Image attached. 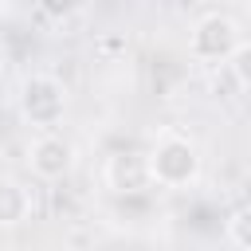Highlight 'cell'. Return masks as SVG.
<instances>
[{
  "mask_svg": "<svg viewBox=\"0 0 251 251\" xmlns=\"http://www.w3.org/2000/svg\"><path fill=\"white\" fill-rule=\"evenodd\" d=\"M227 235H231V243H251V208H239L227 220Z\"/></svg>",
  "mask_w": 251,
  "mask_h": 251,
  "instance_id": "9",
  "label": "cell"
},
{
  "mask_svg": "<svg viewBox=\"0 0 251 251\" xmlns=\"http://www.w3.org/2000/svg\"><path fill=\"white\" fill-rule=\"evenodd\" d=\"M231 251H251V243H231Z\"/></svg>",
  "mask_w": 251,
  "mask_h": 251,
  "instance_id": "10",
  "label": "cell"
},
{
  "mask_svg": "<svg viewBox=\"0 0 251 251\" xmlns=\"http://www.w3.org/2000/svg\"><path fill=\"white\" fill-rule=\"evenodd\" d=\"M227 71H231V78H235L243 90H251V39H243V43L231 51V59H227Z\"/></svg>",
  "mask_w": 251,
  "mask_h": 251,
  "instance_id": "8",
  "label": "cell"
},
{
  "mask_svg": "<svg viewBox=\"0 0 251 251\" xmlns=\"http://www.w3.org/2000/svg\"><path fill=\"white\" fill-rule=\"evenodd\" d=\"M31 216V188L16 176H0V227H20Z\"/></svg>",
  "mask_w": 251,
  "mask_h": 251,
  "instance_id": "6",
  "label": "cell"
},
{
  "mask_svg": "<svg viewBox=\"0 0 251 251\" xmlns=\"http://www.w3.org/2000/svg\"><path fill=\"white\" fill-rule=\"evenodd\" d=\"M0 16H4V0H0Z\"/></svg>",
  "mask_w": 251,
  "mask_h": 251,
  "instance_id": "11",
  "label": "cell"
},
{
  "mask_svg": "<svg viewBox=\"0 0 251 251\" xmlns=\"http://www.w3.org/2000/svg\"><path fill=\"white\" fill-rule=\"evenodd\" d=\"M67 86H63V78L59 75H51V71H31V75H24V82H20V90H16V106H20V118L35 129V133H43V129H55L59 122H63V114H67Z\"/></svg>",
  "mask_w": 251,
  "mask_h": 251,
  "instance_id": "2",
  "label": "cell"
},
{
  "mask_svg": "<svg viewBox=\"0 0 251 251\" xmlns=\"http://www.w3.org/2000/svg\"><path fill=\"white\" fill-rule=\"evenodd\" d=\"M145 165H149V180L157 188H188L200 180L204 157L200 145L180 133V129H161L153 137V145L145 149Z\"/></svg>",
  "mask_w": 251,
  "mask_h": 251,
  "instance_id": "1",
  "label": "cell"
},
{
  "mask_svg": "<svg viewBox=\"0 0 251 251\" xmlns=\"http://www.w3.org/2000/svg\"><path fill=\"white\" fill-rule=\"evenodd\" d=\"M239 43H243L239 24H235L231 16H224V12L200 16V20L192 24V31H188V55H192L196 63H204V67L227 63Z\"/></svg>",
  "mask_w": 251,
  "mask_h": 251,
  "instance_id": "3",
  "label": "cell"
},
{
  "mask_svg": "<svg viewBox=\"0 0 251 251\" xmlns=\"http://www.w3.org/2000/svg\"><path fill=\"white\" fill-rule=\"evenodd\" d=\"M102 180H106V188H114V192H141V188L153 184V180H149L145 153H126V149L114 153V157H106Z\"/></svg>",
  "mask_w": 251,
  "mask_h": 251,
  "instance_id": "5",
  "label": "cell"
},
{
  "mask_svg": "<svg viewBox=\"0 0 251 251\" xmlns=\"http://www.w3.org/2000/svg\"><path fill=\"white\" fill-rule=\"evenodd\" d=\"M75 161H78L75 141L63 137L59 129H43V133H35L27 141V169H31L35 180H47V184L67 180L71 169H75Z\"/></svg>",
  "mask_w": 251,
  "mask_h": 251,
  "instance_id": "4",
  "label": "cell"
},
{
  "mask_svg": "<svg viewBox=\"0 0 251 251\" xmlns=\"http://www.w3.org/2000/svg\"><path fill=\"white\" fill-rule=\"evenodd\" d=\"M86 4H90V0H35V12H39V20L63 27V24L78 20V16L86 12Z\"/></svg>",
  "mask_w": 251,
  "mask_h": 251,
  "instance_id": "7",
  "label": "cell"
}]
</instances>
